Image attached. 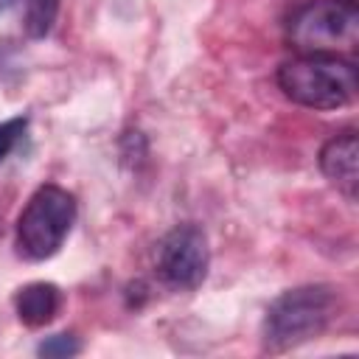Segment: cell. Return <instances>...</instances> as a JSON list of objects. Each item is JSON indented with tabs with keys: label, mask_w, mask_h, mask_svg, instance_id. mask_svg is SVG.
Here are the masks:
<instances>
[{
	"label": "cell",
	"mask_w": 359,
	"mask_h": 359,
	"mask_svg": "<svg viewBox=\"0 0 359 359\" xmlns=\"http://www.w3.org/2000/svg\"><path fill=\"white\" fill-rule=\"evenodd\" d=\"M337 311V292L325 283H309L275 297L264 317V345L272 353L297 348L325 331Z\"/></svg>",
	"instance_id": "1"
},
{
	"label": "cell",
	"mask_w": 359,
	"mask_h": 359,
	"mask_svg": "<svg viewBox=\"0 0 359 359\" xmlns=\"http://www.w3.org/2000/svg\"><path fill=\"white\" fill-rule=\"evenodd\" d=\"M345 3H353V6H356V0H345Z\"/></svg>",
	"instance_id": "12"
},
{
	"label": "cell",
	"mask_w": 359,
	"mask_h": 359,
	"mask_svg": "<svg viewBox=\"0 0 359 359\" xmlns=\"http://www.w3.org/2000/svg\"><path fill=\"white\" fill-rule=\"evenodd\" d=\"M59 306H62V292H59V286L45 283V280L28 283V286H22V289L14 294L17 317H20V323L28 325V328H42V325H48V323L59 314Z\"/></svg>",
	"instance_id": "7"
},
{
	"label": "cell",
	"mask_w": 359,
	"mask_h": 359,
	"mask_svg": "<svg viewBox=\"0 0 359 359\" xmlns=\"http://www.w3.org/2000/svg\"><path fill=\"white\" fill-rule=\"evenodd\" d=\"M76 222V199L62 185H39L17 219V252L25 261H45L59 252Z\"/></svg>",
	"instance_id": "4"
},
{
	"label": "cell",
	"mask_w": 359,
	"mask_h": 359,
	"mask_svg": "<svg viewBox=\"0 0 359 359\" xmlns=\"http://www.w3.org/2000/svg\"><path fill=\"white\" fill-rule=\"evenodd\" d=\"M56 14H59V0H25V17H22L25 34L31 39L48 36L53 31Z\"/></svg>",
	"instance_id": "8"
},
{
	"label": "cell",
	"mask_w": 359,
	"mask_h": 359,
	"mask_svg": "<svg viewBox=\"0 0 359 359\" xmlns=\"http://www.w3.org/2000/svg\"><path fill=\"white\" fill-rule=\"evenodd\" d=\"M11 3H14V0H0V11H6V8L11 6Z\"/></svg>",
	"instance_id": "11"
},
{
	"label": "cell",
	"mask_w": 359,
	"mask_h": 359,
	"mask_svg": "<svg viewBox=\"0 0 359 359\" xmlns=\"http://www.w3.org/2000/svg\"><path fill=\"white\" fill-rule=\"evenodd\" d=\"M25 126H28L25 118H8V121L0 123V163H3V160L11 154V149L20 143Z\"/></svg>",
	"instance_id": "10"
},
{
	"label": "cell",
	"mask_w": 359,
	"mask_h": 359,
	"mask_svg": "<svg viewBox=\"0 0 359 359\" xmlns=\"http://www.w3.org/2000/svg\"><path fill=\"white\" fill-rule=\"evenodd\" d=\"M208 236L196 224H177L157 247V275L171 289H196L208 275Z\"/></svg>",
	"instance_id": "5"
},
{
	"label": "cell",
	"mask_w": 359,
	"mask_h": 359,
	"mask_svg": "<svg viewBox=\"0 0 359 359\" xmlns=\"http://www.w3.org/2000/svg\"><path fill=\"white\" fill-rule=\"evenodd\" d=\"M289 45L297 56H353L359 45V11L345 0H311L289 22Z\"/></svg>",
	"instance_id": "3"
},
{
	"label": "cell",
	"mask_w": 359,
	"mask_h": 359,
	"mask_svg": "<svg viewBox=\"0 0 359 359\" xmlns=\"http://www.w3.org/2000/svg\"><path fill=\"white\" fill-rule=\"evenodd\" d=\"M79 351H81V342L73 334H53L36 348V353L48 359H67V356H76Z\"/></svg>",
	"instance_id": "9"
},
{
	"label": "cell",
	"mask_w": 359,
	"mask_h": 359,
	"mask_svg": "<svg viewBox=\"0 0 359 359\" xmlns=\"http://www.w3.org/2000/svg\"><path fill=\"white\" fill-rule=\"evenodd\" d=\"M278 87L309 109H339L356 95V70L342 56H297L280 65Z\"/></svg>",
	"instance_id": "2"
},
{
	"label": "cell",
	"mask_w": 359,
	"mask_h": 359,
	"mask_svg": "<svg viewBox=\"0 0 359 359\" xmlns=\"http://www.w3.org/2000/svg\"><path fill=\"white\" fill-rule=\"evenodd\" d=\"M320 171L348 202L356 199V191H359V140L353 132H342L320 149Z\"/></svg>",
	"instance_id": "6"
}]
</instances>
